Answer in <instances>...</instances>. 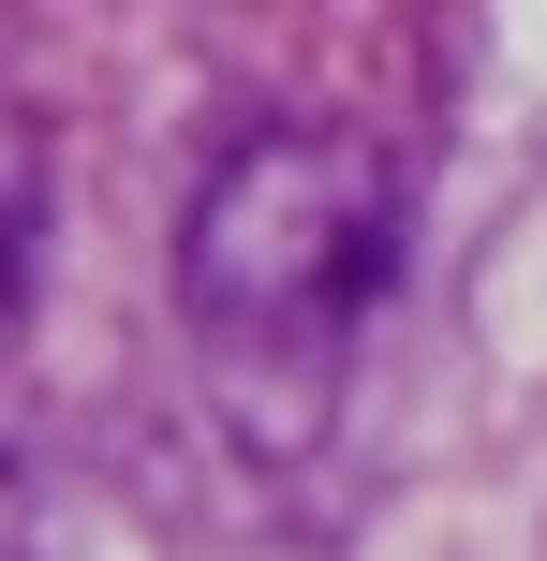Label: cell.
<instances>
[{
    "mask_svg": "<svg viewBox=\"0 0 547 561\" xmlns=\"http://www.w3.org/2000/svg\"><path fill=\"white\" fill-rule=\"evenodd\" d=\"M385 280H400V178H385L371 134L266 118L193 178V207H178V325H193V369L252 458L326 444Z\"/></svg>",
    "mask_w": 547,
    "mask_h": 561,
    "instance_id": "1",
    "label": "cell"
},
{
    "mask_svg": "<svg viewBox=\"0 0 547 561\" xmlns=\"http://www.w3.org/2000/svg\"><path fill=\"white\" fill-rule=\"evenodd\" d=\"M30 252H45V118L0 89V310L30 296Z\"/></svg>",
    "mask_w": 547,
    "mask_h": 561,
    "instance_id": "2",
    "label": "cell"
}]
</instances>
